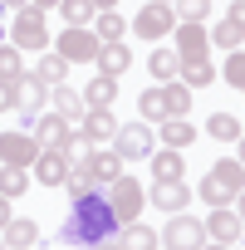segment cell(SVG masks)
Masks as SVG:
<instances>
[{
  "mask_svg": "<svg viewBox=\"0 0 245 250\" xmlns=\"http://www.w3.org/2000/svg\"><path fill=\"white\" fill-rule=\"evenodd\" d=\"M118 230H122V226H118V216H113L108 196L88 191V196H79V201L69 206V216L59 221L54 240H59V245H69V250H93V245L113 240Z\"/></svg>",
  "mask_w": 245,
  "mask_h": 250,
  "instance_id": "cell-1",
  "label": "cell"
},
{
  "mask_svg": "<svg viewBox=\"0 0 245 250\" xmlns=\"http://www.w3.org/2000/svg\"><path fill=\"white\" fill-rule=\"evenodd\" d=\"M240 191H245V167H240L235 157L211 162V167H206V177L196 182V196H201L206 206H230Z\"/></svg>",
  "mask_w": 245,
  "mask_h": 250,
  "instance_id": "cell-2",
  "label": "cell"
},
{
  "mask_svg": "<svg viewBox=\"0 0 245 250\" xmlns=\"http://www.w3.org/2000/svg\"><path fill=\"white\" fill-rule=\"evenodd\" d=\"M143 201H147V191H143V182H138V177H128V172H122V177L108 187V206H113L118 226H133V221L143 216Z\"/></svg>",
  "mask_w": 245,
  "mask_h": 250,
  "instance_id": "cell-3",
  "label": "cell"
},
{
  "mask_svg": "<svg viewBox=\"0 0 245 250\" xmlns=\"http://www.w3.org/2000/svg\"><path fill=\"white\" fill-rule=\"evenodd\" d=\"M118 147V157L122 162H147L152 152H157V133L147 128V123H118V138H113Z\"/></svg>",
  "mask_w": 245,
  "mask_h": 250,
  "instance_id": "cell-4",
  "label": "cell"
},
{
  "mask_svg": "<svg viewBox=\"0 0 245 250\" xmlns=\"http://www.w3.org/2000/svg\"><path fill=\"white\" fill-rule=\"evenodd\" d=\"M157 240H162L167 250H201L211 235H206V221H191V216H182V211H177V216L162 226V235H157Z\"/></svg>",
  "mask_w": 245,
  "mask_h": 250,
  "instance_id": "cell-5",
  "label": "cell"
},
{
  "mask_svg": "<svg viewBox=\"0 0 245 250\" xmlns=\"http://www.w3.org/2000/svg\"><path fill=\"white\" fill-rule=\"evenodd\" d=\"M44 98H49V83H44L35 69L15 79V108H20V118H25V128H35V118H40Z\"/></svg>",
  "mask_w": 245,
  "mask_h": 250,
  "instance_id": "cell-6",
  "label": "cell"
},
{
  "mask_svg": "<svg viewBox=\"0 0 245 250\" xmlns=\"http://www.w3.org/2000/svg\"><path fill=\"white\" fill-rule=\"evenodd\" d=\"M10 44L15 49H44L49 44V30H44V10H15V25H10Z\"/></svg>",
  "mask_w": 245,
  "mask_h": 250,
  "instance_id": "cell-7",
  "label": "cell"
},
{
  "mask_svg": "<svg viewBox=\"0 0 245 250\" xmlns=\"http://www.w3.org/2000/svg\"><path fill=\"white\" fill-rule=\"evenodd\" d=\"M172 30H177V15H172V5H157V0H152L147 10H138V20H133V35L147 40V44H157V40L172 35Z\"/></svg>",
  "mask_w": 245,
  "mask_h": 250,
  "instance_id": "cell-8",
  "label": "cell"
},
{
  "mask_svg": "<svg viewBox=\"0 0 245 250\" xmlns=\"http://www.w3.org/2000/svg\"><path fill=\"white\" fill-rule=\"evenodd\" d=\"M98 49H103V40H98L93 30H83V25H69V30L59 35V54H64L69 64H88V59H98Z\"/></svg>",
  "mask_w": 245,
  "mask_h": 250,
  "instance_id": "cell-9",
  "label": "cell"
},
{
  "mask_svg": "<svg viewBox=\"0 0 245 250\" xmlns=\"http://www.w3.org/2000/svg\"><path fill=\"white\" fill-rule=\"evenodd\" d=\"M35 143H40V152H64V143L74 138V123H64L59 113H40L35 118V133H30Z\"/></svg>",
  "mask_w": 245,
  "mask_h": 250,
  "instance_id": "cell-10",
  "label": "cell"
},
{
  "mask_svg": "<svg viewBox=\"0 0 245 250\" xmlns=\"http://www.w3.org/2000/svg\"><path fill=\"white\" fill-rule=\"evenodd\" d=\"M206 235H211L216 245H240V240H245V221H240L230 206H211V216H206Z\"/></svg>",
  "mask_w": 245,
  "mask_h": 250,
  "instance_id": "cell-11",
  "label": "cell"
},
{
  "mask_svg": "<svg viewBox=\"0 0 245 250\" xmlns=\"http://www.w3.org/2000/svg\"><path fill=\"white\" fill-rule=\"evenodd\" d=\"M40 143L30 133H0V167H35Z\"/></svg>",
  "mask_w": 245,
  "mask_h": 250,
  "instance_id": "cell-12",
  "label": "cell"
},
{
  "mask_svg": "<svg viewBox=\"0 0 245 250\" xmlns=\"http://www.w3.org/2000/svg\"><path fill=\"white\" fill-rule=\"evenodd\" d=\"M172 35H177V59H182V64H201V59L211 54V35H206L201 25H177Z\"/></svg>",
  "mask_w": 245,
  "mask_h": 250,
  "instance_id": "cell-13",
  "label": "cell"
},
{
  "mask_svg": "<svg viewBox=\"0 0 245 250\" xmlns=\"http://www.w3.org/2000/svg\"><path fill=\"white\" fill-rule=\"evenodd\" d=\"M49 103H54V113H59L64 123H83V113H88V108H83V93L69 88V83H54V88H49Z\"/></svg>",
  "mask_w": 245,
  "mask_h": 250,
  "instance_id": "cell-14",
  "label": "cell"
},
{
  "mask_svg": "<svg viewBox=\"0 0 245 250\" xmlns=\"http://www.w3.org/2000/svg\"><path fill=\"white\" fill-rule=\"evenodd\" d=\"M152 206L177 216L182 206H191V187L186 182H152Z\"/></svg>",
  "mask_w": 245,
  "mask_h": 250,
  "instance_id": "cell-15",
  "label": "cell"
},
{
  "mask_svg": "<svg viewBox=\"0 0 245 250\" xmlns=\"http://www.w3.org/2000/svg\"><path fill=\"white\" fill-rule=\"evenodd\" d=\"M79 133H83V138H93V143L118 138V118H113V108H88V113H83V123H79Z\"/></svg>",
  "mask_w": 245,
  "mask_h": 250,
  "instance_id": "cell-16",
  "label": "cell"
},
{
  "mask_svg": "<svg viewBox=\"0 0 245 250\" xmlns=\"http://www.w3.org/2000/svg\"><path fill=\"white\" fill-rule=\"evenodd\" d=\"M35 172H40V187H64L74 167H69L64 152H40V157H35Z\"/></svg>",
  "mask_w": 245,
  "mask_h": 250,
  "instance_id": "cell-17",
  "label": "cell"
},
{
  "mask_svg": "<svg viewBox=\"0 0 245 250\" xmlns=\"http://www.w3.org/2000/svg\"><path fill=\"white\" fill-rule=\"evenodd\" d=\"M118 167H122V157H118V152H93V157H88V167H83V172H88V177H93V187H113V182H118V177H122V172H118Z\"/></svg>",
  "mask_w": 245,
  "mask_h": 250,
  "instance_id": "cell-18",
  "label": "cell"
},
{
  "mask_svg": "<svg viewBox=\"0 0 245 250\" xmlns=\"http://www.w3.org/2000/svg\"><path fill=\"white\" fill-rule=\"evenodd\" d=\"M157 138H162V147H191L196 143V128H191V123L186 118H162V128H157Z\"/></svg>",
  "mask_w": 245,
  "mask_h": 250,
  "instance_id": "cell-19",
  "label": "cell"
},
{
  "mask_svg": "<svg viewBox=\"0 0 245 250\" xmlns=\"http://www.w3.org/2000/svg\"><path fill=\"white\" fill-rule=\"evenodd\" d=\"M128 69H133V54L122 49V44H103V49H98V74H103V79H122Z\"/></svg>",
  "mask_w": 245,
  "mask_h": 250,
  "instance_id": "cell-20",
  "label": "cell"
},
{
  "mask_svg": "<svg viewBox=\"0 0 245 250\" xmlns=\"http://www.w3.org/2000/svg\"><path fill=\"white\" fill-rule=\"evenodd\" d=\"M157 245H162L157 230L143 226V221H133V226H122V230H118V250H157Z\"/></svg>",
  "mask_w": 245,
  "mask_h": 250,
  "instance_id": "cell-21",
  "label": "cell"
},
{
  "mask_svg": "<svg viewBox=\"0 0 245 250\" xmlns=\"http://www.w3.org/2000/svg\"><path fill=\"white\" fill-rule=\"evenodd\" d=\"M79 93H83V108H113V98H118V79H103V74H98V79H88Z\"/></svg>",
  "mask_w": 245,
  "mask_h": 250,
  "instance_id": "cell-22",
  "label": "cell"
},
{
  "mask_svg": "<svg viewBox=\"0 0 245 250\" xmlns=\"http://www.w3.org/2000/svg\"><path fill=\"white\" fill-rule=\"evenodd\" d=\"M0 240H5L10 250H30V245L40 240V226H35V221H25V216H15L5 230H0Z\"/></svg>",
  "mask_w": 245,
  "mask_h": 250,
  "instance_id": "cell-23",
  "label": "cell"
},
{
  "mask_svg": "<svg viewBox=\"0 0 245 250\" xmlns=\"http://www.w3.org/2000/svg\"><path fill=\"white\" fill-rule=\"evenodd\" d=\"M182 172H186V162H182V152H177V147L152 152V177H157V182H182Z\"/></svg>",
  "mask_w": 245,
  "mask_h": 250,
  "instance_id": "cell-24",
  "label": "cell"
},
{
  "mask_svg": "<svg viewBox=\"0 0 245 250\" xmlns=\"http://www.w3.org/2000/svg\"><path fill=\"white\" fill-rule=\"evenodd\" d=\"M211 44H216V49H240V44H245V20L225 15V20L211 30Z\"/></svg>",
  "mask_w": 245,
  "mask_h": 250,
  "instance_id": "cell-25",
  "label": "cell"
},
{
  "mask_svg": "<svg viewBox=\"0 0 245 250\" xmlns=\"http://www.w3.org/2000/svg\"><path fill=\"white\" fill-rule=\"evenodd\" d=\"M93 25H98L93 35H98L103 44H122V30H128V20H122L118 10H98V15H93Z\"/></svg>",
  "mask_w": 245,
  "mask_h": 250,
  "instance_id": "cell-26",
  "label": "cell"
},
{
  "mask_svg": "<svg viewBox=\"0 0 245 250\" xmlns=\"http://www.w3.org/2000/svg\"><path fill=\"white\" fill-rule=\"evenodd\" d=\"M147 69H152V79L172 83V79L182 74V59H177V49H152V54H147Z\"/></svg>",
  "mask_w": 245,
  "mask_h": 250,
  "instance_id": "cell-27",
  "label": "cell"
},
{
  "mask_svg": "<svg viewBox=\"0 0 245 250\" xmlns=\"http://www.w3.org/2000/svg\"><path fill=\"white\" fill-rule=\"evenodd\" d=\"M162 108H167V118H186V108H191V88L186 83H162Z\"/></svg>",
  "mask_w": 245,
  "mask_h": 250,
  "instance_id": "cell-28",
  "label": "cell"
},
{
  "mask_svg": "<svg viewBox=\"0 0 245 250\" xmlns=\"http://www.w3.org/2000/svg\"><path fill=\"white\" fill-rule=\"evenodd\" d=\"M35 74H40L49 88H54V83H69V59H64V54H40Z\"/></svg>",
  "mask_w": 245,
  "mask_h": 250,
  "instance_id": "cell-29",
  "label": "cell"
},
{
  "mask_svg": "<svg viewBox=\"0 0 245 250\" xmlns=\"http://www.w3.org/2000/svg\"><path fill=\"white\" fill-rule=\"evenodd\" d=\"M30 191V167H0V196H25Z\"/></svg>",
  "mask_w": 245,
  "mask_h": 250,
  "instance_id": "cell-30",
  "label": "cell"
},
{
  "mask_svg": "<svg viewBox=\"0 0 245 250\" xmlns=\"http://www.w3.org/2000/svg\"><path fill=\"white\" fill-rule=\"evenodd\" d=\"M172 15H177V25H201L211 15V0H172Z\"/></svg>",
  "mask_w": 245,
  "mask_h": 250,
  "instance_id": "cell-31",
  "label": "cell"
},
{
  "mask_svg": "<svg viewBox=\"0 0 245 250\" xmlns=\"http://www.w3.org/2000/svg\"><path fill=\"white\" fill-rule=\"evenodd\" d=\"M206 133H211L216 143H235V138H240V123H235L230 113H211V118H206Z\"/></svg>",
  "mask_w": 245,
  "mask_h": 250,
  "instance_id": "cell-32",
  "label": "cell"
},
{
  "mask_svg": "<svg viewBox=\"0 0 245 250\" xmlns=\"http://www.w3.org/2000/svg\"><path fill=\"white\" fill-rule=\"evenodd\" d=\"M182 83H186V88H211V83H216L211 59H201V64H182Z\"/></svg>",
  "mask_w": 245,
  "mask_h": 250,
  "instance_id": "cell-33",
  "label": "cell"
},
{
  "mask_svg": "<svg viewBox=\"0 0 245 250\" xmlns=\"http://www.w3.org/2000/svg\"><path fill=\"white\" fill-rule=\"evenodd\" d=\"M138 113H143V123H152V118L162 123V118H167V108H162V88H143V93H138Z\"/></svg>",
  "mask_w": 245,
  "mask_h": 250,
  "instance_id": "cell-34",
  "label": "cell"
},
{
  "mask_svg": "<svg viewBox=\"0 0 245 250\" xmlns=\"http://www.w3.org/2000/svg\"><path fill=\"white\" fill-rule=\"evenodd\" d=\"M64 157H69V167H88V157H93V138L74 133V138L64 143Z\"/></svg>",
  "mask_w": 245,
  "mask_h": 250,
  "instance_id": "cell-35",
  "label": "cell"
},
{
  "mask_svg": "<svg viewBox=\"0 0 245 250\" xmlns=\"http://www.w3.org/2000/svg\"><path fill=\"white\" fill-rule=\"evenodd\" d=\"M59 10H64V20L69 25H88L98 10H93V0H59Z\"/></svg>",
  "mask_w": 245,
  "mask_h": 250,
  "instance_id": "cell-36",
  "label": "cell"
},
{
  "mask_svg": "<svg viewBox=\"0 0 245 250\" xmlns=\"http://www.w3.org/2000/svg\"><path fill=\"white\" fill-rule=\"evenodd\" d=\"M221 74H225V83H230V88H245V49H230Z\"/></svg>",
  "mask_w": 245,
  "mask_h": 250,
  "instance_id": "cell-37",
  "label": "cell"
},
{
  "mask_svg": "<svg viewBox=\"0 0 245 250\" xmlns=\"http://www.w3.org/2000/svg\"><path fill=\"white\" fill-rule=\"evenodd\" d=\"M25 69H20V49H0V83H15Z\"/></svg>",
  "mask_w": 245,
  "mask_h": 250,
  "instance_id": "cell-38",
  "label": "cell"
},
{
  "mask_svg": "<svg viewBox=\"0 0 245 250\" xmlns=\"http://www.w3.org/2000/svg\"><path fill=\"white\" fill-rule=\"evenodd\" d=\"M64 191H69V201H79V196H88V191H98V187H93V177H88V172H69Z\"/></svg>",
  "mask_w": 245,
  "mask_h": 250,
  "instance_id": "cell-39",
  "label": "cell"
},
{
  "mask_svg": "<svg viewBox=\"0 0 245 250\" xmlns=\"http://www.w3.org/2000/svg\"><path fill=\"white\" fill-rule=\"evenodd\" d=\"M15 108V83H0V113Z\"/></svg>",
  "mask_w": 245,
  "mask_h": 250,
  "instance_id": "cell-40",
  "label": "cell"
},
{
  "mask_svg": "<svg viewBox=\"0 0 245 250\" xmlns=\"http://www.w3.org/2000/svg\"><path fill=\"white\" fill-rule=\"evenodd\" d=\"M10 221H15V216H10V196H0V230H5Z\"/></svg>",
  "mask_w": 245,
  "mask_h": 250,
  "instance_id": "cell-41",
  "label": "cell"
},
{
  "mask_svg": "<svg viewBox=\"0 0 245 250\" xmlns=\"http://www.w3.org/2000/svg\"><path fill=\"white\" fill-rule=\"evenodd\" d=\"M225 15H235V20H245V0H230V10Z\"/></svg>",
  "mask_w": 245,
  "mask_h": 250,
  "instance_id": "cell-42",
  "label": "cell"
},
{
  "mask_svg": "<svg viewBox=\"0 0 245 250\" xmlns=\"http://www.w3.org/2000/svg\"><path fill=\"white\" fill-rule=\"evenodd\" d=\"M235 162H240V167H245V133H240V138H235Z\"/></svg>",
  "mask_w": 245,
  "mask_h": 250,
  "instance_id": "cell-43",
  "label": "cell"
},
{
  "mask_svg": "<svg viewBox=\"0 0 245 250\" xmlns=\"http://www.w3.org/2000/svg\"><path fill=\"white\" fill-rule=\"evenodd\" d=\"M5 10H30V0H0Z\"/></svg>",
  "mask_w": 245,
  "mask_h": 250,
  "instance_id": "cell-44",
  "label": "cell"
},
{
  "mask_svg": "<svg viewBox=\"0 0 245 250\" xmlns=\"http://www.w3.org/2000/svg\"><path fill=\"white\" fill-rule=\"evenodd\" d=\"M230 206H235V216H240V221H245V191H240V196H235V201H230Z\"/></svg>",
  "mask_w": 245,
  "mask_h": 250,
  "instance_id": "cell-45",
  "label": "cell"
},
{
  "mask_svg": "<svg viewBox=\"0 0 245 250\" xmlns=\"http://www.w3.org/2000/svg\"><path fill=\"white\" fill-rule=\"evenodd\" d=\"M30 5H35V10H54V5H59V0H30Z\"/></svg>",
  "mask_w": 245,
  "mask_h": 250,
  "instance_id": "cell-46",
  "label": "cell"
},
{
  "mask_svg": "<svg viewBox=\"0 0 245 250\" xmlns=\"http://www.w3.org/2000/svg\"><path fill=\"white\" fill-rule=\"evenodd\" d=\"M93 10H118V0H93Z\"/></svg>",
  "mask_w": 245,
  "mask_h": 250,
  "instance_id": "cell-47",
  "label": "cell"
},
{
  "mask_svg": "<svg viewBox=\"0 0 245 250\" xmlns=\"http://www.w3.org/2000/svg\"><path fill=\"white\" fill-rule=\"evenodd\" d=\"M201 250H240V245H201Z\"/></svg>",
  "mask_w": 245,
  "mask_h": 250,
  "instance_id": "cell-48",
  "label": "cell"
},
{
  "mask_svg": "<svg viewBox=\"0 0 245 250\" xmlns=\"http://www.w3.org/2000/svg\"><path fill=\"white\" fill-rule=\"evenodd\" d=\"M93 250H118V245H113V240H103V245H93Z\"/></svg>",
  "mask_w": 245,
  "mask_h": 250,
  "instance_id": "cell-49",
  "label": "cell"
},
{
  "mask_svg": "<svg viewBox=\"0 0 245 250\" xmlns=\"http://www.w3.org/2000/svg\"><path fill=\"white\" fill-rule=\"evenodd\" d=\"M157 5H172V0H157Z\"/></svg>",
  "mask_w": 245,
  "mask_h": 250,
  "instance_id": "cell-50",
  "label": "cell"
},
{
  "mask_svg": "<svg viewBox=\"0 0 245 250\" xmlns=\"http://www.w3.org/2000/svg\"><path fill=\"white\" fill-rule=\"evenodd\" d=\"M0 250H10V245H5V240H0Z\"/></svg>",
  "mask_w": 245,
  "mask_h": 250,
  "instance_id": "cell-51",
  "label": "cell"
}]
</instances>
